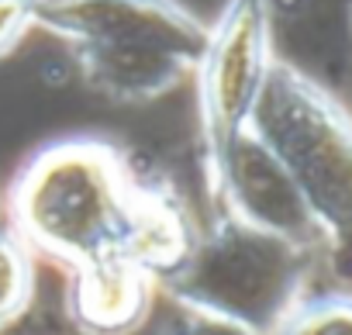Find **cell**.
<instances>
[{
    "label": "cell",
    "instance_id": "cell-1",
    "mask_svg": "<svg viewBox=\"0 0 352 335\" xmlns=\"http://www.w3.org/2000/svg\"><path fill=\"white\" fill-rule=\"evenodd\" d=\"M148 184L114 138L56 135L14 170L4 194L8 228L66 273L104 259L135 263Z\"/></svg>",
    "mask_w": 352,
    "mask_h": 335
},
{
    "label": "cell",
    "instance_id": "cell-2",
    "mask_svg": "<svg viewBox=\"0 0 352 335\" xmlns=\"http://www.w3.org/2000/svg\"><path fill=\"white\" fill-rule=\"evenodd\" d=\"M35 28L59 39L83 83L114 104H152L176 90L208 39L187 0H38Z\"/></svg>",
    "mask_w": 352,
    "mask_h": 335
},
{
    "label": "cell",
    "instance_id": "cell-3",
    "mask_svg": "<svg viewBox=\"0 0 352 335\" xmlns=\"http://www.w3.org/2000/svg\"><path fill=\"white\" fill-rule=\"evenodd\" d=\"M249 131L304 197L324 252L352 270V111L300 66L276 59Z\"/></svg>",
    "mask_w": 352,
    "mask_h": 335
},
{
    "label": "cell",
    "instance_id": "cell-4",
    "mask_svg": "<svg viewBox=\"0 0 352 335\" xmlns=\"http://www.w3.org/2000/svg\"><path fill=\"white\" fill-rule=\"evenodd\" d=\"M314 256L214 211L184 266L159 283V294L173 307L218 314L256 335H270L307 294Z\"/></svg>",
    "mask_w": 352,
    "mask_h": 335
},
{
    "label": "cell",
    "instance_id": "cell-5",
    "mask_svg": "<svg viewBox=\"0 0 352 335\" xmlns=\"http://www.w3.org/2000/svg\"><path fill=\"white\" fill-rule=\"evenodd\" d=\"M273 63V0H225L194 69L204 177L249 128Z\"/></svg>",
    "mask_w": 352,
    "mask_h": 335
},
{
    "label": "cell",
    "instance_id": "cell-6",
    "mask_svg": "<svg viewBox=\"0 0 352 335\" xmlns=\"http://www.w3.org/2000/svg\"><path fill=\"white\" fill-rule=\"evenodd\" d=\"M204 187L218 215H228L256 232L294 242L307 252H324V235L314 215L307 211L304 197L249 128L204 177Z\"/></svg>",
    "mask_w": 352,
    "mask_h": 335
},
{
    "label": "cell",
    "instance_id": "cell-7",
    "mask_svg": "<svg viewBox=\"0 0 352 335\" xmlns=\"http://www.w3.org/2000/svg\"><path fill=\"white\" fill-rule=\"evenodd\" d=\"M159 283L131 259H104L69 273L66 314L80 335H135L152 314Z\"/></svg>",
    "mask_w": 352,
    "mask_h": 335
},
{
    "label": "cell",
    "instance_id": "cell-8",
    "mask_svg": "<svg viewBox=\"0 0 352 335\" xmlns=\"http://www.w3.org/2000/svg\"><path fill=\"white\" fill-rule=\"evenodd\" d=\"M270 335H352V290H307Z\"/></svg>",
    "mask_w": 352,
    "mask_h": 335
},
{
    "label": "cell",
    "instance_id": "cell-9",
    "mask_svg": "<svg viewBox=\"0 0 352 335\" xmlns=\"http://www.w3.org/2000/svg\"><path fill=\"white\" fill-rule=\"evenodd\" d=\"M35 301V252L0 225V332H8Z\"/></svg>",
    "mask_w": 352,
    "mask_h": 335
},
{
    "label": "cell",
    "instance_id": "cell-10",
    "mask_svg": "<svg viewBox=\"0 0 352 335\" xmlns=\"http://www.w3.org/2000/svg\"><path fill=\"white\" fill-rule=\"evenodd\" d=\"M159 335H256L235 321H225L218 314L190 311V307H173L169 321L159 328Z\"/></svg>",
    "mask_w": 352,
    "mask_h": 335
},
{
    "label": "cell",
    "instance_id": "cell-11",
    "mask_svg": "<svg viewBox=\"0 0 352 335\" xmlns=\"http://www.w3.org/2000/svg\"><path fill=\"white\" fill-rule=\"evenodd\" d=\"M38 0H0V59H8L35 28Z\"/></svg>",
    "mask_w": 352,
    "mask_h": 335
},
{
    "label": "cell",
    "instance_id": "cell-12",
    "mask_svg": "<svg viewBox=\"0 0 352 335\" xmlns=\"http://www.w3.org/2000/svg\"><path fill=\"white\" fill-rule=\"evenodd\" d=\"M0 215H4V197H0Z\"/></svg>",
    "mask_w": 352,
    "mask_h": 335
}]
</instances>
